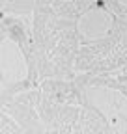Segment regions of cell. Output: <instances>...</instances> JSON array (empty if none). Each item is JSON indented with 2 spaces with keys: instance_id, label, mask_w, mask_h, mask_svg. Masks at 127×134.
Returning <instances> with one entry per match:
<instances>
[{
  "instance_id": "obj_9",
  "label": "cell",
  "mask_w": 127,
  "mask_h": 134,
  "mask_svg": "<svg viewBox=\"0 0 127 134\" xmlns=\"http://www.w3.org/2000/svg\"><path fill=\"white\" fill-rule=\"evenodd\" d=\"M4 15H34L36 0H0Z\"/></svg>"
},
{
  "instance_id": "obj_5",
  "label": "cell",
  "mask_w": 127,
  "mask_h": 134,
  "mask_svg": "<svg viewBox=\"0 0 127 134\" xmlns=\"http://www.w3.org/2000/svg\"><path fill=\"white\" fill-rule=\"evenodd\" d=\"M127 67V21L120 19L107 36L78 47L75 73L112 75Z\"/></svg>"
},
{
  "instance_id": "obj_4",
  "label": "cell",
  "mask_w": 127,
  "mask_h": 134,
  "mask_svg": "<svg viewBox=\"0 0 127 134\" xmlns=\"http://www.w3.org/2000/svg\"><path fill=\"white\" fill-rule=\"evenodd\" d=\"M84 103L107 121L110 132H127V86L107 73H77Z\"/></svg>"
},
{
  "instance_id": "obj_1",
  "label": "cell",
  "mask_w": 127,
  "mask_h": 134,
  "mask_svg": "<svg viewBox=\"0 0 127 134\" xmlns=\"http://www.w3.org/2000/svg\"><path fill=\"white\" fill-rule=\"evenodd\" d=\"M38 110L45 132H110L107 121L84 103L75 78H43L38 84Z\"/></svg>"
},
{
  "instance_id": "obj_11",
  "label": "cell",
  "mask_w": 127,
  "mask_h": 134,
  "mask_svg": "<svg viewBox=\"0 0 127 134\" xmlns=\"http://www.w3.org/2000/svg\"><path fill=\"white\" fill-rule=\"evenodd\" d=\"M103 2L112 9L120 19L127 21V0H103Z\"/></svg>"
},
{
  "instance_id": "obj_2",
  "label": "cell",
  "mask_w": 127,
  "mask_h": 134,
  "mask_svg": "<svg viewBox=\"0 0 127 134\" xmlns=\"http://www.w3.org/2000/svg\"><path fill=\"white\" fill-rule=\"evenodd\" d=\"M34 15H4L0 24V99L41 82L34 50Z\"/></svg>"
},
{
  "instance_id": "obj_3",
  "label": "cell",
  "mask_w": 127,
  "mask_h": 134,
  "mask_svg": "<svg viewBox=\"0 0 127 134\" xmlns=\"http://www.w3.org/2000/svg\"><path fill=\"white\" fill-rule=\"evenodd\" d=\"M32 30L39 78H75V58L81 47L75 19L34 9Z\"/></svg>"
},
{
  "instance_id": "obj_7",
  "label": "cell",
  "mask_w": 127,
  "mask_h": 134,
  "mask_svg": "<svg viewBox=\"0 0 127 134\" xmlns=\"http://www.w3.org/2000/svg\"><path fill=\"white\" fill-rule=\"evenodd\" d=\"M116 21H118V15L103 0H95L90 8H86L75 19V26H77V34H78V39H81V45L107 36L114 28Z\"/></svg>"
},
{
  "instance_id": "obj_10",
  "label": "cell",
  "mask_w": 127,
  "mask_h": 134,
  "mask_svg": "<svg viewBox=\"0 0 127 134\" xmlns=\"http://www.w3.org/2000/svg\"><path fill=\"white\" fill-rule=\"evenodd\" d=\"M0 132L2 134H11V132H24V130L8 112L0 110Z\"/></svg>"
},
{
  "instance_id": "obj_8",
  "label": "cell",
  "mask_w": 127,
  "mask_h": 134,
  "mask_svg": "<svg viewBox=\"0 0 127 134\" xmlns=\"http://www.w3.org/2000/svg\"><path fill=\"white\" fill-rule=\"evenodd\" d=\"M95 0H36V9L49 11L67 19H77Z\"/></svg>"
},
{
  "instance_id": "obj_6",
  "label": "cell",
  "mask_w": 127,
  "mask_h": 134,
  "mask_svg": "<svg viewBox=\"0 0 127 134\" xmlns=\"http://www.w3.org/2000/svg\"><path fill=\"white\" fill-rule=\"evenodd\" d=\"M0 110L8 112L24 132H45V125L38 110V86L0 99Z\"/></svg>"
}]
</instances>
